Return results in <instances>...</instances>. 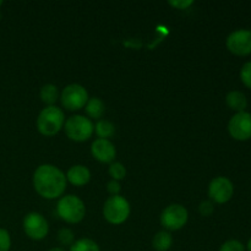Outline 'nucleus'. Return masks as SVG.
<instances>
[{"label":"nucleus","mask_w":251,"mask_h":251,"mask_svg":"<svg viewBox=\"0 0 251 251\" xmlns=\"http://www.w3.org/2000/svg\"><path fill=\"white\" fill-rule=\"evenodd\" d=\"M226 103L232 110H235L237 113L245 112V108L248 107V100L245 95L239 91H232L226 97Z\"/></svg>","instance_id":"obj_14"},{"label":"nucleus","mask_w":251,"mask_h":251,"mask_svg":"<svg viewBox=\"0 0 251 251\" xmlns=\"http://www.w3.org/2000/svg\"><path fill=\"white\" fill-rule=\"evenodd\" d=\"M11 248V237L4 228H0V251H9Z\"/></svg>","instance_id":"obj_23"},{"label":"nucleus","mask_w":251,"mask_h":251,"mask_svg":"<svg viewBox=\"0 0 251 251\" xmlns=\"http://www.w3.org/2000/svg\"><path fill=\"white\" fill-rule=\"evenodd\" d=\"M240 80L251 90V61H248L243 65L242 70H240Z\"/></svg>","instance_id":"obj_22"},{"label":"nucleus","mask_w":251,"mask_h":251,"mask_svg":"<svg viewBox=\"0 0 251 251\" xmlns=\"http://www.w3.org/2000/svg\"><path fill=\"white\" fill-rule=\"evenodd\" d=\"M70 251H100V247L96 242L88 238H82L76 242L70 247Z\"/></svg>","instance_id":"obj_19"},{"label":"nucleus","mask_w":251,"mask_h":251,"mask_svg":"<svg viewBox=\"0 0 251 251\" xmlns=\"http://www.w3.org/2000/svg\"><path fill=\"white\" fill-rule=\"evenodd\" d=\"M194 1H191V0H171L169 1V5H172V6L176 7V9L179 10H185L186 7H189L190 5H193Z\"/></svg>","instance_id":"obj_26"},{"label":"nucleus","mask_w":251,"mask_h":251,"mask_svg":"<svg viewBox=\"0 0 251 251\" xmlns=\"http://www.w3.org/2000/svg\"><path fill=\"white\" fill-rule=\"evenodd\" d=\"M109 174L113 178V180H122L126 176V169L120 162H114L109 167Z\"/></svg>","instance_id":"obj_20"},{"label":"nucleus","mask_w":251,"mask_h":251,"mask_svg":"<svg viewBox=\"0 0 251 251\" xmlns=\"http://www.w3.org/2000/svg\"><path fill=\"white\" fill-rule=\"evenodd\" d=\"M172 244H173V237L167 230L158 232L152 240V247L156 251H168Z\"/></svg>","instance_id":"obj_15"},{"label":"nucleus","mask_w":251,"mask_h":251,"mask_svg":"<svg viewBox=\"0 0 251 251\" xmlns=\"http://www.w3.org/2000/svg\"><path fill=\"white\" fill-rule=\"evenodd\" d=\"M227 48L234 55H249L251 54V31L237 29L232 32L227 38Z\"/></svg>","instance_id":"obj_10"},{"label":"nucleus","mask_w":251,"mask_h":251,"mask_svg":"<svg viewBox=\"0 0 251 251\" xmlns=\"http://www.w3.org/2000/svg\"><path fill=\"white\" fill-rule=\"evenodd\" d=\"M103 216L110 225H122L130 216L129 202L120 195L110 196L103 206Z\"/></svg>","instance_id":"obj_4"},{"label":"nucleus","mask_w":251,"mask_h":251,"mask_svg":"<svg viewBox=\"0 0 251 251\" xmlns=\"http://www.w3.org/2000/svg\"><path fill=\"white\" fill-rule=\"evenodd\" d=\"M66 179L73 185L83 186L90 181L91 173L88 168H86L85 166L77 164V166H73L69 169L68 174H66Z\"/></svg>","instance_id":"obj_13"},{"label":"nucleus","mask_w":251,"mask_h":251,"mask_svg":"<svg viewBox=\"0 0 251 251\" xmlns=\"http://www.w3.org/2000/svg\"><path fill=\"white\" fill-rule=\"evenodd\" d=\"M95 130H96V134L98 135L100 139H105V140L112 137L115 132L114 125H113L110 122H108V120H100V122H97V124H96L95 126Z\"/></svg>","instance_id":"obj_18"},{"label":"nucleus","mask_w":251,"mask_h":251,"mask_svg":"<svg viewBox=\"0 0 251 251\" xmlns=\"http://www.w3.org/2000/svg\"><path fill=\"white\" fill-rule=\"evenodd\" d=\"M86 114L93 119H100L104 113V104L100 98H88L87 103L85 105Z\"/></svg>","instance_id":"obj_16"},{"label":"nucleus","mask_w":251,"mask_h":251,"mask_svg":"<svg viewBox=\"0 0 251 251\" xmlns=\"http://www.w3.org/2000/svg\"><path fill=\"white\" fill-rule=\"evenodd\" d=\"M49 251H65L63 249V248H53V249H50Z\"/></svg>","instance_id":"obj_28"},{"label":"nucleus","mask_w":251,"mask_h":251,"mask_svg":"<svg viewBox=\"0 0 251 251\" xmlns=\"http://www.w3.org/2000/svg\"><path fill=\"white\" fill-rule=\"evenodd\" d=\"M188 210L179 203L167 206L161 215V223L166 229L179 230L188 222Z\"/></svg>","instance_id":"obj_6"},{"label":"nucleus","mask_w":251,"mask_h":251,"mask_svg":"<svg viewBox=\"0 0 251 251\" xmlns=\"http://www.w3.org/2000/svg\"><path fill=\"white\" fill-rule=\"evenodd\" d=\"M248 251H251V238L249 239V242H248Z\"/></svg>","instance_id":"obj_29"},{"label":"nucleus","mask_w":251,"mask_h":251,"mask_svg":"<svg viewBox=\"0 0 251 251\" xmlns=\"http://www.w3.org/2000/svg\"><path fill=\"white\" fill-rule=\"evenodd\" d=\"M24 230L28 238L33 240H42L49 232V226L46 218L37 212H31L25 217Z\"/></svg>","instance_id":"obj_9"},{"label":"nucleus","mask_w":251,"mask_h":251,"mask_svg":"<svg viewBox=\"0 0 251 251\" xmlns=\"http://www.w3.org/2000/svg\"><path fill=\"white\" fill-rule=\"evenodd\" d=\"M199 210H200L201 215L206 216V217H207V216H210L211 213L213 212L215 207H213V203L211 202V201H203V202H201Z\"/></svg>","instance_id":"obj_25"},{"label":"nucleus","mask_w":251,"mask_h":251,"mask_svg":"<svg viewBox=\"0 0 251 251\" xmlns=\"http://www.w3.org/2000/svg\"><path fill=\"white\" fill-rule=\"evenodd\" d=\"M220 251H245V248L244 245H243V243H240L239 240L232 239L226 242L225 244L221 247Z\"/></svg>","instance_id":"obj_24"},{"label":"nucleus","mask_w":251,"mask_h":251,"mask_svg":"<svg viewBox=\"0 0 251 251\" xmlns=\"http://www.w3.org/2000/svg\"><path fill=\"white\" fill-rule=\"evenodd\" d=\"M1 5H2V1H1V0H0V6H1Z\"/></svg>","instance_id":"obj_30"},{"label":"nucleus","mask_w":251,"mask_h":251,"mask_svg":"<svg viewBox=\"0 0 251 251\" xmlns=\"http://www.w3.org/2000/svg\"><path fill=\"white\" fill-rule=\"evenodd\" d=\"M88 93L83 86L71 83L66 86L61 92V104L68 110H78L86 105Z\"/></svg>","instance_id":"obj_7"},{"label":"nucleus","mask_w":251,"mask_h":251,"mask_svg":"<svg viewBox=\"0 0 251 251\" xmlns=\"http://www.w3.org/2000/svg\"><path fill=\"white\" fill-rule=\"evenodd\" d=\"M66 136L76 142L87 141L95 131L92 122L83 115H73L64 124Z\"/></svg>","instance_id":"obj_5"},{"label":"nucleus","mask_w":251,"mask_h":251,"mask_svg":"<svg viewBox=\"0 0 251 251\" xmlns=\"http://www.w3.org/2000/svg\"><path fill=\"white\" fill-rule=\"evenodd\" d=\"M228 131L230 136L238 141H247L251 139V114L240 112L233 115L228 123Z\"/></svg>","instance_id":"obj_8"},{"label":"nucleus","mask_w":251,"mask_h":251,"mask_svg":"<svg viewBox=\"0 0 251 251\" xmlns=\"http://www.w3.org/2000/svg\"><path fill=\"white\" fill-rule=\"evenodd\" d=\"M41 98L48 107L54 105L58 100V88L51 83H47L41 88Z\"/></svg>","instance_id":"obj_17"},{"label":"nucleus","mask_w":251,"mask_h":251,"mask_svg":"<svg viewBox=\"0 0 251 251\" xmlns=\"http://www.w3.org/2000/svg\"><path fill=\"white\" fill-rule=\"evenodd\" d=\"M234 193L233 183L226 176H217L208 186V196L217 203H226L232 199Z\"/></svg>","instance_id":"obj_11"},{"label":"nucleus","mask_w":251,"mask_h":251,"mask_svg":"<svg viewBox=\"0 0 251 251\" xmlns=\"http://www.w3.org/2000/svg\"><path fill=\"white\" fill-rule=\"evenodd\" d=\"M74 233L73 230L69 229V228H63V229L59 230L58 233V240L63 245H73L74 244Z\"/></svg>","instance_id":"obj_21"},{"label":"nucleus","mask_w":251,"mask_h":251,"mask_svg":"<svg viewBox=\"0 0 251 251\" xmlns=\"http://www.w3.org/2000/svg\"><path fill=\"white\" fill-rule=\"evenodd\" d=\"M33 186L42 198L53 200L65 191L66 176L55 166L42 164L33 174Z\"/></svg>","instance_id":"obj_1"},{"label":"nucleus","mask_w":251,"mask_h":251,"mask_svg":"<svg viewBox=\"0 0 251 251\" xmlns=\"http://www.w3.org/2000/svg\"><path fill=\"white\" fill-rule=\"evenodd\" d=\"M120 189H122V188H120L119 181H117V180H110L109 183H108V185H107V190L109 191V194L112 196L119 195Z\"/></svg>","instance_id":"obj_27"},{"label":"nucleus","mask_w":251,"mask_h":251,"mask_svg":"<svg viewBox=\"0 0 251 251\" xmlns=\"http://www.w3.org/2000/svg\"><path fill=\"white\" fill-rule=\"evenodd\" d=\"M58 216L68 223H78L83 220L86 213L82 200L75 195H66L59 200L56 206Z\"/></svg>","instance_id":"obj_3"},{"label":"nucleus","mask_w":251,"mask_h":251,"mask_svg":"<svg viewBox=\"0 0 251 251\" xmlns=\"http://www.w3.org/2000/svg\"><path fill=\"white\" fill-rule=\"evenodd\" d=\"M92 156L100 163H112L117 156V150L114 145L105 139H97L91 146Z\"/></svg>","instance_id":"obj_12"},{"label":"nucleus","mask_w":251,"mask_h":251,"mask_svg":"<svg viewBox=\"0 0 251 251\" xmlns=\"http://www.w3.org/2000/svg\"><path fill=\"white\" fill-rule=\"evenodd\" d=\"M65 115L60 108L55 105L47 107L37 118V129L44 136H54L64 127Z\"/></svg>","instance_id":"obj_2"},{"label":"nucleus","mask_w":251,"mask_h":251,"mask_svg":"<svg viewBox=\"0 0 251 251\" xmlns=\"http://www.w3.org/2000/svg\"><path fill=\"white\" fill-rule=\"evenodd\" d=\"M0 16H1V15H0Z\"/></svg>","instance_id":"obj_31"}]
</instances>
